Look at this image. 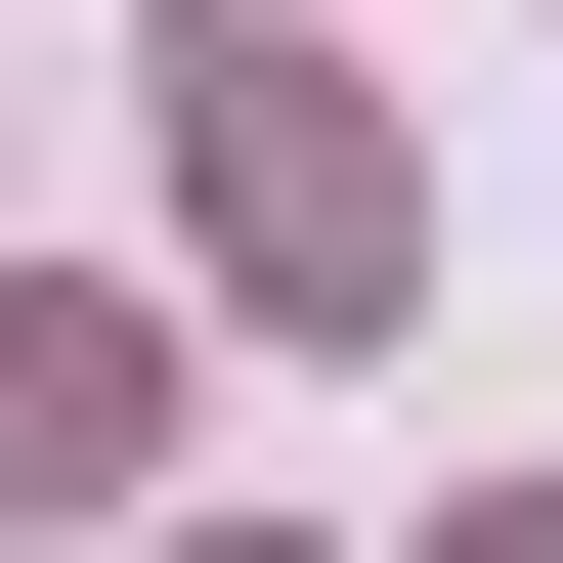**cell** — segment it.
<instances>
[{"instance_id": "obj_1", "label": "cell", "mask_w": 563, "mask_h": 563, "mask_svg": "<svg viewBox=\"0 0 563 563\" xmlns=\"http://www.w3.org/2000/svg\"><path fill=\"white\" fill-rule=\"evenodd\" d=\"M174 217H217V303H303V347H347V303H433V217H390V87L303 44V0H217V44H174Z\"/></svg>"}, {"instance_id": "obj_2", "label": "cell", "mask_w": 563, "mask_h": 563, "mask_svg": "<svg viewBox=\"0 0 563 563\" xmlns=\"http://www.w3.org/2000/svg\"><path fill=\"white\" fill-rule=\"evenodd\" d=\"M174 477V303H44L0 261V520H131Z\"/></svg>"}, {"instance_id": "obj_3", "label": "cell", "mask_w": 563, "mask_h": 563, "mask_svg": "<svg viewBox=\"0 0 563 563\" xmlns=\"http://www.w3.org/2000/svg\"><path fill=\"white\" fill-rule=\"evenodd\" d=\"M433 563H563V477H520V520H433Z\"/></svg>"}]
</instances>
